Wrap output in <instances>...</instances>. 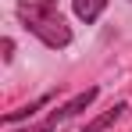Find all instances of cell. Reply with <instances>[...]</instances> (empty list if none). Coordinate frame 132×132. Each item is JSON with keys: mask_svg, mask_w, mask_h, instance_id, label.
<instances>
[{"mask_svg": "<svg viewBox=\"0 0 132 132\" xmlns=\"http://www.w3.org/2000/svg\"><path fill=\"white\" fill-rule=\"evenodd\" d=\"M93 100H96V86H89V89H82L79 96H71V100H68V104H64L61 111H54V114H50V118L43 121V125H46V132H50V129H57V125H64L68 118H75L79 111H86L89 104H93Z\"/></svg>", "mask_w": 132, "mask_h": 132, "instance_id": "2", "label": "cell"}, {"mask_svg": "<svg viewBox=\"0 0 132 132\" xmlns=\"http://www.w3.org/2000/svg\"><path fill=\"white\" fill-rule=\"evenodd\" d=\"M50 104V96H39V100H32V104H22L18 111H7L4 114V125H14V121H25V118H32L39 107H46Z\"/></svg>", "mask_w": 132, "mask_h": 132, "instance_id": "4", "label": "cell"}, {"mask_svg": "<svg viewBox=\"0 0 132 132\" xmlns=\"http://www.w3.org/2000/svg\"><path fill=\"white\" fill-rule=\"evenodd\" d=\"M18 22L50 50H61L71 43V29H68L57 0H18Z\"/></svg>", "mask_w": 132, "mask_h": 132, "instance_id": "1", "label": "cell"}, {"mask_svg": "<svg viewBox=\"0 0 132 132\" xmlns=\"http://www.w3.org/2000/svg\"><path fill=\"white\" fill-rule=\"evenodd\" d=\"M71 7H75V14H79V22H96L100 14H104V7H107V0H71Z\"/></svg>", "mask_w": 132, "mask_h": 132, "instance_id": "3", "label": "cell"}, {"mask_svg": "<svg viewBox=\"0 0 132 132\" xmlns=\"http://www.w3.org/2000/svg\"><path fill=\"white\" fill-rule=\"evenodd\" d=\"M125 111H129L125 104H114V107H111V111H104L100 118H93V121L86 125V132H104V129H111V125H114V121H118Z\"/></svg>", "mask_w": 132, "mask_h": 132, "instance_id": "5", "label": "cell"}, {"mask_svg": "<svg viewBox=\"0 0 132 132\" xmlns=\"http://www.w3.org/2000/svg\"><path fill=\"white\" fill-rule=\"evenodd\" d=\"M11 57H14V39L7 36V39H4V61H11Z\"/></svg>", "mask_w": 132, "mask_h": 132, "instance_id": "6", "label": "cell"}]
</instances>
